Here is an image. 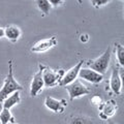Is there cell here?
<instances>
[{
    "label": "cell",
    "instance_id": "obj_23",
    "mask_svg": "<svg viewBox=\"0 0 124 124\" xmlns=\"http://www.w3.org/2000/svg\"><path fill=\"white\" fill-rule=\"evenodd\" d=\"M108 124H118V123H116V122H113V121H111V120H108Z\"/></svg>",
    "mask_w": 124,
    "mask_h": 124
},
{
    "label": "cell",
    "instance_id": "obj_2",
    "mask_svg": "<svg viewBox=\"0 0 124 124\" xmlns=\"http://www.w3.org/2000/svg\"><path fill=\"white\" fill-rule=\"evenodd\" d=\"M42 68V79H44L45 87L46 88H54L59 86L60 81L64 76V69L59 68V69H52L46 65L41 64Z\"/></svg>",
    "mask_w": 124,
    "mask_h": 124
},
{
    "label": "cell",
    "instance_id": "obj_20",
    "mask_svg": "<svg viewBox=\"0 0 124 124\" xmlns=\"http://www.w3.org/2000/svg\"><path fill=\"white\" fill-rule=\"evenodd\" d=\"M49 2L51 3L52 7H58V6L63 4L64 0H49Z\"/></svg>",
    "mask_w": 124,
    "mask_h": 124
},
{
    "label": "cell",
    "instance_id": "obj_9",
    "mask_svg": "<svg viewBox=\"0 0 124 124\" xmlns=\"http://www.w3.org/2000/svg\"><path fill=\"white\" fill-rule=\"evenodd\" d=\"M83 64H84V60H80L75 66H72L70 69H68V70L64 73L62 80L60 81L59 87H64V86H66V85L72 83L75 80H77L78 77H79V71H80V69L82 68Z\"/></svg>",
    "mask_w": 124,
    "mask_h": 124
},
{
    "label": "cell",
    "instance_id": "obj_7",
    "mask_svg": "<svg viewBox=\"0 0 124 124\" xmlns=\"http://www.w3.org/2000/svg\"><path fill=\"white\" fill-rule=\"evenodd\" d=\"M56 45H57L56 36H51V37L45 38V39L38 40L37 42H35V44L31 46L30 51L35 54H42V53L48 52L49 50L53 49Z\"/></svg>",
    "mask_w": 124,
    "mask_h": 124
},
{
    "label": "cell",
    "instance_id": "obj_8",
    "mask_svg": "<svg viewBox=\"0 0 124 124\" xmlns=\"http://www.w3.org/2000/svg\"><path fill=\"white\" fill-rule=\"evenodd\" d=\"M45 106L54 113L62 114L67 107V101L65 99H57L52 96H46L45 99Z\"/></svg>",
    "mask_w": 124,
    "mask_h": 124
},
{
    "label": "cell",
    "instance_id": "obj_25",
    "mask_svg": "<svg viewBox=\"0 0 124 124\" xmlns=\"http://www.w3.org/2000/svg\"><path fill=\"white\" fill-rule=\"evenodd\" d=\"M11 124H19V123H17V122H14V123H11Z\"/></svg>",
    "mask_w": 124,
    "mask_h": 124
},
{
    "label": "cell",
    "instance_id": "obj_13",
    "mask_svg": "<svg viewBox=\"0 0 124 124\" xmlns=\"http://www.w3.org/2000/svg\"><path fill=\"white\" fill-rule=\"evenodd\" d=\"M20 102H21L20 91H16L14 93H11L10 95H8L2 101V108H7V110H10L11 108H14L15 106H17V104H19Z\"/></svg>",
    "mask_w": 124,
    "mask_h": 124
},
{
    "label": "cell",
    "instance_id": "obj_14",
    "mask_svg": "<svg viewBox=\"0 0 124 124\" xmlns=\"http://www.w3.org/2000/svg\"><path fill=\"white\" fill-rule=\"evenodd\" d=\"M36 5H37V8L41 13L42 17L48 16L52 9V5L49 2V0H36Z\"/></svg>",
    "mask_w": 124,
    "mask_h": 124
},
{
    "label": "cell",
    "instance_id": "obj_26",
    "mask_svg": "<svg viewBox=\"0 0 124 124\" xmlns=\"http://www.w3.org/2000/svg\"><path fill=\"white\" fill-rule=\"evenodd\" d=\"M121 1H123V0H121Z\"/></svg>",
    "mask_w": 124,
    "mask_h": 124
},
{
    "label": "cell",
    "instance_id": "obj_24",
    "mask_svg": "<svg viewBox=\"0 0 124 124\" xmlns=\"http://www.w3.org/2000/svg\"><path fill=\"white\" fill-rule=\"evenodd\" d=\"M76 1H77L78 3H79L80 5H81V4H82V3H83V0H76Z\"/></svg>",
    "mask_w": 124,
    "mask_h": 124
},
{
    "label": "cell",
    "instance_id": "obj_17",
    "mask_svg": "<svg viewBox=\"0 0 124 124\" xmlns=\"http://www.w3.org/2000/svg\"><path fill=\"white\" fill-rule=\"evenodd\" d=\"M115 48H116V56L120 66H124V46L119 44L118 41H115Z\"/></svg>",
    "mask_w": 124,
    "mask_h": 124
},
{
    "label": "cell",
    "instance_id": "obj_11",
    "mask_svg": "<svg viewBox=\"0 0 124 124\" xmlns=\"http://www.w3.org/2000/svg\"><path fill=\"white\" fill-rule=\"evenodd\" d=\"M110 88L116 95L121 93L122 89V78L120 75V68L118 66H114L112 69L111 78H110Z\"/></svg>",
    "mask_w": 124,
    "mask_h": 124
},
{
    "label": "cell",
    "instance_id": "obj_16",
    "mask_svg": "<svg viewBox=\"0 0 124 124\" xmlns=\"http://www.w3.org/2000/svg\"><path fill=\"white\" fill-rule=\"evenodd\" d=\"M14 122L16 121L10 113V110L2 108V111L0 112V124H11Z\"/></svg>",
    "mask_w": 124,
    "mask_h": 124
},
{
    "label": "cell",
    "instance_id": "obj_21",
    "mask_svg": "<svg viewBox=\"0 0 124 124\" xmlns=\"http://www.w3.org/2000/svg\"><path fill=\"white\" fill-rule=\"evenodd\" d=\"M80 40L82 41V42H87L89 40V34L87 33H83L82 35L80 36Z\"/></svg>",
    "mask_w": 124,
    "mask_h": 124
},
{
    "label": "cell",
    "instance_id": "obj_15",
    "mask_svg": "<svg viewBox=\"0 0 124 124\" xmlns=\"http://www.w3.org/2000/svg\"><path fill=\"white\" fill-rule=\"evenodd\" d=\"M68 124H94L93 119L87 116H82V115H77L70 117L68 121Z\"/></svg>",
    "mask_w": 124,
    "mask_h": 124
},
{
    "label": "cell",
    "instance_id": "obj_6",
    "mask_svg": "<svg viewBox=\"0 0 124 124\" xmlns=\"http://www.w3.org/2000/svg\"><path fill=\"white\" fill-rule=\"evenodd\" d=\"M44 88H45V83H44V79H42V68H41V63H39L38 64V71L34 73L32 77V81H31V85H30V95L32 97H36Z\"/></svg>",
    "mask_w": 124,
    "mask_h": 124
},
{
    "label": "cell",
    "instance_id": "obj_22",
    "mask_svg": "<svg viewBox=\"0 0 124 124\" xmlns=\"http://www.w3.org/2000/svg\"><path fill=\"white\" fill-rule=\"evenodd\" d=\"M4 37V28H2V27H0V38Z\"/></svg>",
    "mask_w": 124,
    "mask_h": 124
},
{
    "label": "cell",
    "instance_id": "obj_10",
    "mask_svg": "<svg viewBox=\"0 0 124 124\" xmlns=\"http://www.w3.org/2000/svg\"><path fill=\"white\" fill-rule=\"evenodd\" d=\"M79 78L87 81L89 83H92V84H99L102 82L103 75L93 70V69L89 68V67H87V68L82 67L79 71Z\"/></svg>",
    "mask_w": 124,
    "mask_h": 124
},
{
    "label": "cell",
    "instance_id": "obj_4",
    "mask_svg": "<svg viewBox=\"0 0 124 124\" xmlns=\"http://www.w3.org/2000/svg\"><path fill=\"white\" fill-rule=\"evenodd\" d=\"M64 88L68 91V95H69V99L70 100H75L76 98L82 97L90 93V89L87 86L81 82L80 80H75L72 83L64 86Z\"/></svg>",
    "mask_w": 124,
    "mask_h": 124
},
{
    "label": "cell",
    "instance_id": "obj_5",
    "mask_svg": "<svg viewBox=\"0 0 124 124\" xmlns=\"http://www.w3.org/2000/svg\"><path fill=\"white\" fill-rule=\"evenodd\" d=\"M97 108L99 110V118L102 120H108L118 111V104L114 99H108L104 102L102 101Z\"/></svg>",
    "mask_w": 124,
    "mask_h": 124
},
{
    "label": "cell",
    "instance_id": "obj_3",
    "mask_svg": "<svg viewBox=\"0 0 124 124\" xmlns=\"http://www.w3.org/2000/svg\"><path fill=\"white\" fill-rule=\"evenodd\" d=\"M111 55H112V46H108L106 49V51L103 52V54H101V55L97 57L96 59L89 60L86 64L89 68L101 73V75H104L108 70V64H110Z\"/></svg>",
    "mask_w": 124,
    "mask_h": 124
},
{
    "label": "cell",
    "instance_id": "obj_19",
    "mask_svg": "<svg viewBox=\"0 0 124 124\" xmlns=\"http://www.w3.org/2000/svg\"><path fill=\"white\" fill-rule=\"evenodd\" d=\"M91 103L93 104V106H96V107H98L100 103L102 102V99H101V97H99V96H97V95H94L93 97L91 98Z\"/></svg>",
    "mask_w": 124,
    "mask_h": 124
},
{
    "label": "cell",
    "instance_id": "obj_18",
    "mask_svg": "<svg viewBox=\"0 0 124 124\" xmlns=\"http://www.w3.org/2000/svg\"><path fill=\"white\" fill-rule=\"evenodd\" d=\"M110 1L111 0H90L92 6L95 7V8H100V7L107 5Z\"/></svg>",
    "mask_w": 124,
    "mask_h": 124
},
{
    "label": "cell",
    "instance_id": "obj_12",
    "mask_svg": "<svg viewBox=\"0 0 124 124\" xmlns=\"http://www.w3.org/2000/svg\"><path fill=\"white\" fill-rule=\"evenodd\" d=\"M22 35V31L16 25H7L4 28V36L11 42H17Z\"/></svg>",
    "mask_w": 124,
    "mask_h": 124
},
{
    "label": "cell",
    "instance_id": "obj_1",
    "mask_svg": "<svg viewBox=\"0 0 124 124\" xmlns=\"http://www.w3.org/2000/svg\"><path fill=\"white\" fill-rule=\"evenodd\" d=\"M21 90H23V87L15 79L13 61L9 60L8 61V73H7L4 82H3L1 89H0V102H2L11 93H14L16 91H21Z\"/></svg>",
    "mask_w": 124,
    "mask_h": 124
}]
</instances>
